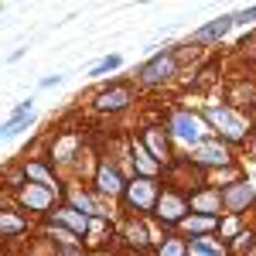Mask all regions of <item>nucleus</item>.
I'll return each mask as SVG.
<instances>
[{"instance_id": "1a4fd4ad", "label": "nucleus", "mask_w": 256, "mask_h": 256, "mask_svg": "<svg viewBox=\"0 0 256 256\" xmlns=\"http://www.w3.org/2000/svg\"><path fill=\"white\" fill-rule=\"evenodd\" d=\"M99 188H102L106 195H116L120 192V174L113 168H102V171H99Z\"/></svg>"}, {"instance_id": "dca6fc26", "label": "nucleus", "mask_w": 256, "mask_h": 256, "mask_svg": "<svg viewBox=\"0 0 256 256\" xmlns=\"http://www.w3.org/2000/svg\"><path fill=\"white\" fill-rule=\"evenodd\" d=\"M24 202H28V205H34V208H44V205H48V192L28 188V192H24Z\"/></svg>"}, {"instance_id": "6e6552de", "label": "nucleus", "mask_w": 256, "mask_h": 256, "mask_svg": "<svg viewBox=\"0 0 256 256\" xmlns=\"http://www.w3.org/2000/svg\"><path fill=\"white\" fill-rule=\"evenodd\" d=\"M226 202H229V208H242V205H250V202H253V192H250V188H246V184H236V188H229V192H226Z\"/></svg>"}, {"instance_id": "5701e85b", "label": "nucleus", "mask_w": 256, "mask_h": 256, "mask_svg": "<svg viewBox=\"0 0 256 256\" xmlns=\"http://www.w3.org/2000/svg\"><path fill=\"white\" fill-rule=\"evenodd\" d=\"M62 256H79V253L76 250H62Z\"/></svg>"}, {"instance_id": "20e7f679", "label": "nucleus", "mask_w": 256, "mask_h": 256, "mask_svg": "<svg viewBox=\"0 0 256 256\" xmlns=\"http://www.w3.org/2000/svg\"><path fill=\"white\" fill-rule=\"evenodd\" d=\"M130 202L140 205V208H150V202H154V184H150V181H134V184H130Z\"/></svg>"}, {"instance_id": "ddd939ff", "label": "nucleus", "mask_w": 256, "mask_h": 256, "mask_svg": "<svg viewBox=\"0 0 256 256\" xmlns=\"http://www.w3.org/2000/svg\"><path fill=\"white\" fill-rule=\"evenodd\" d=\"M58 218L65 222V226H72L76 232H86V229H89V222H86V216H76L72 208H65V212H58Z\"/></svg>"}, {"instance_id": "4468645a", "label": "nucleus", "mask_w": 256, "mask_h": 256, "mask_svg": "<svg viewBox=\"0 0 256 256\" xmlns=\"http://www.w3.org/2000/svg\"><path fill=\"white\" fill-rule=\"evenodd\" d=\"M120 55H106V58L102 62H96V65H92V68H89V76H102V72H110V68H120Z\"/></svg>"}, {"instance_id": "f03ea898", "label": "nucleus", "mask_w": 256, "mask_h": 256, "mask_svg": "<svg viewBox=\"0 0 256 256\" xmlns=\"http://www.w3.org/2000/svg\"><path fill=\"white\" fill-rule=\"evenodd\" d=\"M171 126H174V134L181 140H192V144H198V140H202V120L192 116V113H178Z\"/></svg>"}, {"instance_id": "2eb2a0df", "label": "nucleus", "mask_w": 256, "mask_h": 256, "mask_svg": "<svg viewBox=\"0 0 256 256\" xmlns=\"http://www.w3.org/2000/svg\"><path fill=\"white\" fill-rule=\"evenodd\" d=\"M147 144L154 147V158L158 160H168V140L160 137V134H147Z\"/></svg>"}, {"instance_id": "6ab92c4d", "label": "nucleus", "mask_w": 256, "mask_h": 256, "mask_svg": "<svg viewBox=\"0 0 256 256\" xmlns=\"http://www.w3.org/2000/svg\"><path fill=\"white\" fill-rule=\"evenodd\" d=\"M184 226H188V229H208V226H212V218H188Z\"/></svg>"}, {"instance_id": "0eeeda50", "label": "nucleus", "mask_w": 256, "mask_h": 256, "mask_svg": "<svg viewBox=\"0 0 256 256\" xmlns=\"http://www.w3.org/2000/svg\"><path fill=\"white\" fill-rule=\"evenodd\" d=\"M188 256H226V250L218 246L216 239H195L188 246Z\"/></svg>"}, {"instance_id": "9b49d317", "label": "nucleus", "mask_w": 256, "mask_h": 256, "mask_svg": "<svg viewBox=\"0 0 256 256\" xmlns=\"http://www.w3.org/2000/svg\"><path fill=\"white\" fill-rule=\"evenodd\" d=\"M126 99H130V96H126L123 89H116V92H106V96H99V110H120Z\"/></svg>"}, {"instance_id": "a211bd4d", "label": "nucleus", "mask_w": 256, "mask_h": 256, "mask_svg": "<svg viewBox=\"0 0 256 256\" xmlns=\"http://www.w3.org/2000/svg\"><path fill=\"white\" fill-rule=\"evenodd\" d=\"M184 250H181V242H164L160 246V256H181Z\"/></svg>"}, {"instance_id": "9d476101", "label": "nucleus", "mask_w": 256, "mask_h": 256, "mask_svg": "<svg viewBox=\"0 0 256 256\" xmlns=\"http://www.w3.org/2000/svg\"><path fill=\"white\" fill-rule=\"evenodd\" d=\"M134 160L140 164V171H144V174H154V171H158V160H150V154L144 150V144L134 147Z\"/></svg>"}, {"instance_id": "39448f33", "label": "nucleus", "mask_w": 256, "mask_h": 256, "mask_svg": "<svg viewBox=\"0 0 256 256\" xmlns=\"http://www.w3.org/2000/svg\"><path fill=\"white\" fill-rule=\"evenodd\" d=\"M232 24H236L232 18H218V20H212V24H205V28H202V31L195 34V38H198V41H212V38H222V34H226V31H229Z\"/></svg>"}, {"instance_id": "7ed1b4c3", "label": "nucleus", "mask_w": 256, "mask_h": 256, "mask_svg": "<svg viewBox=\"0 0 256 256\" xmlns=\"http://www.w3.org/2000/svg\"><path fill=\"white\" fill-rule=\"evenodd\" d=\"M171 72H174V62L164 58V55H158L150 65H144V79L147 82H160V79H168Z\"/></svg>"}, {"instance_id": "f3484780", "label": "nucleus", "mask_w": 256, "mask_h": 256, "mask_svg": "<svg viewBox=\"0 0 256 256\" xmlns=\"http://www.w3.org/2000/svg\"><path fill=\"white\" fill-rule=\"evenodd\" d=\"M192 208H202V212H216L218 208V195H202L192 202Z\"/></svg>"}, {"instance_id": "423d86ee", "label": "nucleus", "mask_w": 256, "mask_h": 256, "mask_svg": "<svg viewBox=\"0 0 256 256\" xmlns=\"http://www.w3.org/2000/svg\"><path fill=\"white\" fill-rule=\"evenodd\" d=\"M158 208H160V216L168 218V222H178V218H181V212H184V202H181V198H174V195H164L158 202Z\"/></svg>"}, {"instance_id": "f8f14e48", "label": "nucleus", "mask_w": 256, "mask_h": 256, "mask_svg": "<svg viewBox=\"0 0 256 256\" xmlns=\"http://www.w3.org/2000/svg\"><path fill=\"white\" fill-rule=\"evenodd\" d=\"M195 160H202V164H222L226 160V150L222 147H202L195 154Z\"/></svg>"}, {"instance_id": "4be33fe9", "label": "nucleus", "mask_w": 256, "mask_h": 256, "mask_svg": "<svg viewBox=\"0 0 256 256\" xmlns=\"http://www.w3.org/2000/svg\"><path fill=\"white\" fill-rule=\"evenodd\" d=\"M58 82H62V76H48V79L41 82V86H44V89H52V86H58Z\"/></svg>"}, {"instance_id": "f257e3e1", "label": "nucleus", "mask_w": 256, "mask_h": 256, "mask_svg": "<svg viewBox=\"0 0 256 256\" xmlns=\"http://www.w3.org/2000/svg\"><path fill=\"white\" fill-rule=\"evenodd\" d=\"M208 120H212L216 126H222V134H226V137H232V140H239L242 134H246V120L236 116V113H232V110H226V106L208 110Z\"/></svg>"}, {"instance_id": "aec40b11", "label": "nucleus", "mask_w": 256, "mask_h": 256, "mask_svg": "<svg viewBox=\"0 0 256 256\" xmlns=\"http://www.w3.org/2000/svg\"><path fill=\"white\" fill-rule=\"evenodd\" d=\"M0 229H7V232H18L20 222H18V218H0Z\"/></svg>"}, {"instance_id": "412c9836", "label": "nucleus", "mask_w": 256, "mask_h": 256, "mask_svg": "<svg viewBox=\"0 0 256 256\" xmlns=\"http://www.w3.org/2000/svg\"><path fill=\"white\" fill-rule=\"evenodd\" d=\"M256 18V7H250V10H242V14H239V18H232V20H242V24H246V20H253Z\"/></svg>"}]
</instances>
